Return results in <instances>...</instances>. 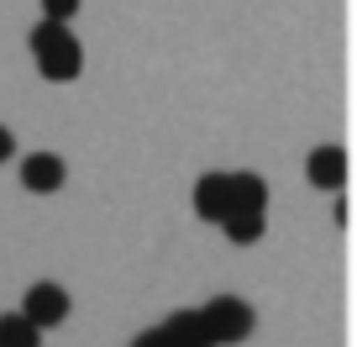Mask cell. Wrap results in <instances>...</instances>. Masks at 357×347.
Instances as JSON below:
<instances>
[{"instance_id": "cell-1", "label": "cell", "mask_w": 357, "mask_h": 347, "mask_svg": "<svg viewBox=\"0 0 357 347\" xmlns=\"http://www.w3.org/2000/svg\"><path fill=\"white\" fill-rule=\"evenodd\" d=\"M32 53H37L43 79H53V84H58V79H74L79 68H84V47H79L74 32H68L63 22H53V16L32 32Z\"/></svg>"}, {"instance_id": "cell-2", "label": "cell", "mask_w": 357, "mask_h": 347, "mask_svg": "<svg viewBox=\"0 0 357 347\" xmlns=\"http://www.w3.org/2000/svg\"><path fill=\"white\" fill-rule=\"evenodd\" d=\"M200 321H205V332H211V342H242V337L252 332V305L236 300V295H215L200 311Z\"/></svg>"}, {"instance_id": "cell-3", "label": "cell", "mask_w": 357, "mask_h": 347, "mask_svg": "<svg viewBox=\"0 0 357 347\" xmlns=\"http://www.w3.org/2000/svg\"><path fill=\"white\" fill-rule=\"evenodd\" d=\"M22 316L32 326H63L68 321V295L58 290V284H32V290H26Z\"/></svg>"}, {"instance_id": "cell-4", "label": "cell", "mask_w": 357, "mask_h": 347, "mask_svg": "<svg viewBox=\"0 0 357 347\" xmlns=\"http://www.w3.org/2000/svg\"><path fill=\"white\" fill-rule=\"evenodd\" d=\"M22 184H26V190H37V195L63 190V158H53V153H32V158L22 163Z\"/></svg>"}, {"instance_id": "cell-5", "label": "cell", "mask_w": 357, "mask_h": 347, "mask_svg": "<svg viewBox=\"0 0 357 347\" xmlns=\"http://www.w3.org/2000/svg\"><path fill=\"white\" fill-rule=\"evenodd\" d=\"M195 211H200L205 221H226V211H231V190H226V174H205V179L195 184Z\"/></svg>"}, {"instance_id": "cell-6", "label": "cell", "mask_w": 357, "mask_h": 347, "mask_svg": "<svg viewBox=\"0 0 357 347\" xmlns=\"http://www.w3.org/2000/svg\"><path fill=\"white\" fill-rule=\"evenodd\" d=\"M347 179V153L342 147H315L310 153V184L315 190H342Z\"/></svg>"}, {"instance_id": "cell-7", "label": "cell", "mask_w": 357, "mask_h": 347, "mask_svg": "<svg viewBox=\"0 0 357 347\" xmlns=\"http://www.w3.org/2000/svg\"><path fill=\"white\" fill-rule=\"evenodd\" d=\"M163 337H168V347H215L211 332H205V321H200V311H178V316H168Z\"/></svg>"}, {"instance_id": "cell-8", "label": "cell", "mask_w": 357, "mask_h": 347, "mask_svg": "<svg viewBox=\"0 0 357 347\" xmlns=\"http://www.w3.org/2000/svg\"><path fill=\"white\" fill-rule=\"evenodd\" d=\"M226 190H231V211H263L268 205V184L257 174H226Z\"/></svg>"}, {"instance_id": "cell-9", "label": "cell", "mask_w": 357, "mask_h": 347, "mask_svg": "<svg viewBox=\"0 0 357 347\" xmlns=\"http://www.w3.org/2000/svg\"><path fill=\"white\" fill-rule=\"evenodd\" d=\"M0 347H43V326L26 316H0Z\"/></svg>"}, {"instance_id": "cell-10", "label": "cell", "mask_w": 357, "mask_h": 347, "mask_svg": "<svg viewBox=\"0 0 357 347\" xmlns=\"http://www.w3.org/2000/svg\"><path fill=\"white\" fill-rule=\"evenodd\" d=\"M226 237H231V242H257V237H263V211H226Z\"/></svg>"}, {"instance_id": "cell-11", "label": "cell", "mask_w": 357, "mask_h": 347, "mask_svg": "<svg viewBox=\"0 0 357 347\" xmlns=\"http://www.w3.org/2000/svg\"><path fill=\"white\" fill-rule=\"evenodd\" d=\"M43 11L53 16V22H68V16L79 11V0H43Z\"/></svg>"}, {"instance_id": "cell-12", "label": "cell", "mask_w": 357, "mask_h": 347, "mask_svg": "<svg viewBox=\"0 0 357 347\" xmlns=\"http://www.w3.org/2000/svg\"><path fill=\"white\" fill-rule=\"evenodd\" d=\"M132 347H168V337H163V332H142Z\"/></svg>"}, {"instance_id": "cell-13", "label": "cell", "mask_w": 357, "mask_h": 347, "mask_svg": "<svg viewBox=\"0 0 357 347\" xmlns=\"http://www.w3.org/2000/svg\"><path fill=\"white\" fill-rule=\"evenodd\" d=\"M11 147H16V137L6 132V126H0V163H6V158H11Z\"/></svg>"}]
</instances>
